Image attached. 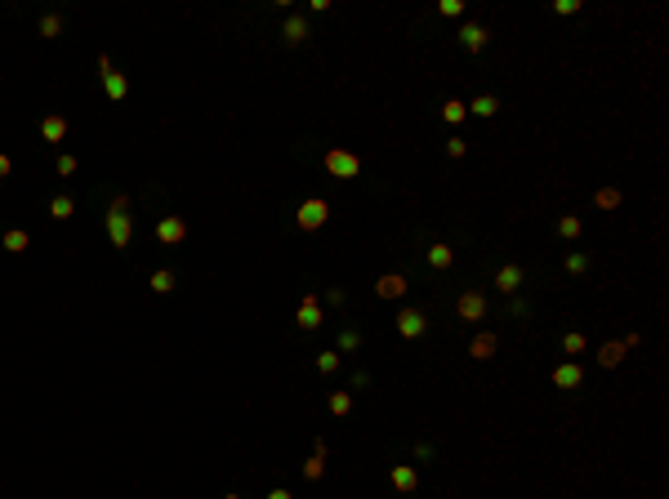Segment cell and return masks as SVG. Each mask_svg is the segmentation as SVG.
<instances>
[{
    "label": "cell",
    "mask_w": 669,
    "mask_h": 499,
    "mask_svg": "<svg viewBox=\"0 0 669 499\" xmlns=\"http://www.w3.org/2000/svg\"><path fill=\"white\" fill-rule=\"evenodd\" d=\"M451 263H455V250L446 246V241H438V246H429V268H438V272H446Z\"/></svg>",
    "instance_id": "cell-18"
},
{
    "label": "cell",
    "mask_w": 669,
    "mask_h": 499,
    "mask_svg": "<svg viewBox=\"0 0 669 499\" xmlns=\"http://www.w3.org/2000/svg\"><path fill=\"white\" fill-rule=\"evenodd\" d=\"M59 32H63V18H59V14H45V18H41V36H45V41H54Z\"/></svg>",
    "instance_id": "cell-29"
},
{
    "label": "cell",
    "mask_w": 669,
    "mask_h": 499,
    "mask_svg": "<svg viewBox=\"0 0 669 499\" xmlns=\"http://www.w3.org/2000/svg\"><path fill=\"white\" fill-rule=\"evenodd\" d=\"M424 330H429V317H424L420 308H402L398 312V335L402 339H420Z\"/></svg>",
    "instance_id": "cell-5"
},
{
    "label": "cell",
    "mask_w": 669,
    "mask_h": 499,
    "mask_svg": "<svg viewBox=\"0 0 669 499\" xmlns=\"http://www.w3.org/2000/svg\"><path fill=\"white\" fill-rule=\"evenodd\" d=\"M562 268H567V272H571V277H580V272H585V268H589V259H585V254H580V250H576V254H567V263H562Z\"/></svg>",
    "instance_id": "cell-31"
},
{
    "label": "cell",
    "mask_w": 669,
    "mask_h": 499,
    "mask_svg": "<svg viewBox=\"0 0 669 499\" xmlns=\"http://www.w3.org/2000/svg\"><path fill=\"white\" fill-rule=\"evenodd\" d=\"M495 286H500L504 295H517V286H522V268H517V263H504V268L495 272Z\"/></svg>",
    "instance_id": "cell-16"
},
{
    "label": "cell",
    "mask_w": 669,
    "mask_h": 499,
    "mask_svg": "<svg viewBox=\"0 0 669 499\" xmlns=\"http://www.w3.org/2000/svg\"><path fill=\"white\" fill-rule=\"evenodd\" d=\"M495 352H500V339H495L491 330L473 335V343H469V357H473V361H491Z\"/></svg>",
    "instance_id": "cell-8"
},
{
    "label": "cell",
    "mask_w": 669,
    "mask_h": 499,
    "mask_svg": "<svg viewBox=\"0 0 669 499\" xmlns=\"http://www.w3.org/2000/svg\"><path fill=\"white\" fill-rule=\"evenodd\" d=\"M59 174H68V178L76 174V156H59Z\"/></svg>",
    "instance_id": "cell-36"
},
{
    "label": "cell",
    "mask_w": 669,
    "mask_h": 499,
    "mask_svg": "<svg viewBox=\"0 0 669 499\" xmlns=\"http://www.w3.org/2000/svg\"><path fill=\"white\" fill-rule=\"evenodd\" d=\"M469 112H473V116H495V112H500V98H495V94H477V98L469 103Z\"/></svg>",
    "instance_id": "cell-21"
},
{
    "label": "cell",
    "mask_w": 669,
    "mask_h": 499,
    "mask_svg": "<svg viewBox=\"0 0 669 499\" xmlns=\"http://www.w3.org/2000/svg\"><path fill=\"white\" fill-rule=\"evenodd\" d=\"M580 228H585V223H580L576 214H562V219H558V237H567V241H576Z\"/></svg>",
    "instance_id": "cell-26"
},
{
    "label": "cell",
    "mask_w": 669,
    "mask_h": 499,
    "mask_svg": "<svg viewBox=\"0 0 669 499\" xmlns=\"http://www.w3.org/2000/svg\"><path fill=\"white\" fill-rule=\"evenodd\" d=\"M281 41H286V45H304V41H308V23H304L299 14H290L286 27H281Z\"/></svg>",
    "instance_id": "cell-15"
},
{
    "label": "cell",
    "mask_w": 669,
    "mask_h": 499,
    "mask_svg": "<svg viewBox=\"0 0 669 499\" xmlns=\"http://www.w3.org/2000/svg\"><path fill=\"white\" fill-rule=\"evenodd\" d=\"M415 459H433V446H429V441H415Z\"/></svg>",
    "instance_id": "cell-38"
},
{
    "label": "cell",
    "mask_w": 669,
    "mask_h": 499,
    "mask_svg": "<svg viewBox=\"0 0 669 499\" xmlns=\"http://www.w3.org/2000/svg\"><path fill=\"white\" fill-rule=\"evenodd\" d=\"M130 237H134V223H130V214H107V241H112V246L125 250Z\"/></svg>",
    "instance_id": "cell-6"
},
{
    "label": "cell",
    "mask_w": 669,
    "mask_h": 499,
    "mask_svg": "<svg viewBox=\"0 0 669 499\" xmlns=\"http://www.w3.org/2000/svg\"><path fill=\"white\" fill-rule=\"evenodd\" d=\"M464 138H446V156H451V161H460V156H464Z\"/></svg>",
    "instance_id": "cell-33"
},
{
    "label": "cell",
    "mask_w": 669,
    "mask_h": 499,
    "mask_svg": "<svg viewBox=\"0 0 669 499\" xmlns=\"http://www.w3.org/2000/svg\"><path fill=\"white\" fill-rule=\"evenodd\" d=\"M375 295L380 299H402L406 295V277H402V272H384V277L375 281Z\"/></svg>",
    "instance_id": "cell-11"
},
{
    "label": "cell",
    "mask_w": 669,
    "mask_h": 499,
    "mask_svg": "<svg viewBox=\"0 0 669 499\" xmlns=\"http://www.w3.org/2000/svg\"><path fill=\"white\" fill-rule=\"evenodd\" d=\"M223 499H241V495H223Z\"/></svg>",
    "instance_id": "cell-41"
},
{
    "label": "cell",
    "mask_w": 669,
    "mask_h": 499,
    "mask_svg": "<svg viewBox=\"0 0 669 499\" xmlns=\"http://www.w3.org/2000/svg\"><path fill=\"white\" fill-rule=\"evenodd\" d=\"M322 165H326V174H331V178H357V169H362V156L348 152V147H331V152L322 156Z\"/></svg>",
    "instance_id": "cell-1"
},
{
    "label": "cell",
    "mask_w": 669,
    "mask_h": 499,
    "mask_svg": "<svg viewBox=\"0 0 669 499\" xmlns=\"http://www.w3.org/2000/svg\"><path fill=\"white\" fill-rule=\"evenodd\" d=\"M562 352H567V357H580V352H585V335L567 330V335H562Z\"/></svg>",
    "instance_id": "cell-28"
},
{
    "label": "cell",
    "mask_w": 669,
    "mask_h": 499,
    "mask_svg": "<svg viewBox=\"0 0 669 499\" xmlns=\"http://www.w3.org/2000/svg\"><path fill=\"white\" fill-rule=\"evenodd\" d=\"M130 210V196H112V214H125Z\"/></svg>",
    "instance_id": "cell-37"
},
{
    "label": "cell",
    "mask_w": 669,
    "mask_h": 499,
    "mask_svg": "<svg viewBox=\"0 0 669 499\" xmlns=\"http://www.w3.org/2000/svg\"><path fill=\"white\" fill-rule=\"evenodd\" d=\"M156 237H161V241H165V246H178V241H183V237H187V223H183V219H178V214H165V219H161V223H156Z\"/></svg>",
    "instance_id": "cell-9"
},
{
    "label": "cell",
    "mask_w": 669,
    "mask_h": 499,
    "mask_svg": "<svg viewBox=\"0 0 669 499\" xmlns=\"http://www.w3.org/2000/svg\"><path fill=\"white\" fill-rule=\"evenodd\" d=\"M580 379H585L580 361H562L558 370H553V383H558V388H580Z\"/></svg>",
    "instance_id": "cell-14"
},
{
    "label": "cell",
    "mask_w": 669,
    "mask_h": 499,
    "mask_svg": "<svg viewBox=\"0 0 669 499\" xmlns=\"http://www.w3.org/2000/svg\"><path fill=\"white\" fill-rule=\"evenodd\" d=\"M593 205H598V210H616L620 192H616V187H598V192H593Z\"/></svg>",
    "instance_id": "cell-24"
},
{
    "label": "cell",
    "mask_w": 669,
    "mask_h": 499,
    "mask_svg": "<svg viewBox=\"0 0 669 499\" xmlns=\"http://www.w3.org/2000/svg\"><path fill=\"white\" fill-rule=\"evenodd\" d=\"M486 41H491V32H486L482 23H464V27H460V45H464L469 54H482Z\"/></svg>",
    "instance_id": "cell-7"
},
{
    "label": "cell",
    "mask_w": 669,
    "mask_h": 499,
    "mask_svg": "<svg viewBox=\"0 0 669 499\" xmlns=\"http://www.w3.org/2000/svg\"><path fill=\"white\" fill-rule=\"evenodd\" d=\"M464 103H460V98H446V103H442V116H446V125H460V120H464Z\"/></svg>",
    "instance_id": "cell-25"
},
{
    "label": "cell",
    "mask_w": 669,
    "mask_h": 499,
    "mask_svg": "<svg viewBox=\"0 0 669 499\" xmlns=\"http://www.w3.org/2000/svg\"><path fill=\"white\" fill-rule=\"evenodd\" d=\"M317 370H322V374H335L339 370V352H322V357H317Z\"/></svg>",
    "instance_id": "cell-32"
},
{
    "label": "cell",
    "mask_w": 669,
    "mask_h": 499,
    "mask_svg": "<svg viewBox=\"0 0 669 499\" xmlns=\"http://www.w3.org/2000/svg\"><path fill=\"white\" fill-rule=\"evenodd\" d=\"M0 246H5L9 254H23L27 246H32V237H27V232H23V228H9V232H5V237H0Z\"/></svg>",
    "instance_id": "cell-20"
},
{
    "label": "cell",
    "mask_w": 669,
    "mask_h": 499,
    "mask_svg": "<svg viewBox=\"0 0 669 499\" xmlns=\"http://www.w3.org/2000/svg\"><path fill=\"white\" fill-rule=\"evenodd\" d=\"M442 14H446V18H460V14H464V5H460V0H442Z\"/></svg>",
    "instance_id": "cell-35"
},
{
    "label": "cell",
    "mask_w": 669,
    "mask_h": 499,
    "mask_svg": "<svg viewBox=\"0 0 669 499\" xmlns=\"http://www.w3.org/2000/svg\"><path fill=\"white\" fill-rule=\"evenodd\" d=\"M99 72H103V89H107V98H116V103H121V98L130 94V81L121 76L116 67H112V59H107V54L99 59Z\"/></svg>",
    "instance_id": "cell-4"
},
{
    "label": "cell",
    "mask_w": 669,
    "mask_h": 499,
    "mask_svg": "<svg viewBox=\"0 0 669 499\" xmlns=\"http://www.w3.org/2000/svg\"><path fill=\"white\" fill-rule=\"evenodd\" d=\"M362 348V330H339V352H357Z\"/></svg>",
    "instance_id": "cell-30"
},
{
    "label": "cell",
    "mask_w": 669,
    "mask_h": 499,
    "mask_svg": "<svg viewBox=\"0 0 669 499\" xmlns=\"http://www.w3.org/2000/svg\"><path fill=\"white\" fill-rule=\"evenodd\" d=\"M268 499H295V495H290L286 486H277V491H268Z\"/></svg>",
    "instance_id": "cell-40"
},
{
    "label": "cell",
    "mask_w": 669,
    "mask_h": 499,
    "mask_svg": "<svg viewBox=\"0 0 669 499\" xmlns=\"http://www.w3.org/2000/svg\"><path fill=\"white\" fill-rule=\"evenodd\" d=\"M326 219H331V205H326L322 196H308V201L299 205V214H295V223H299L304 232H317Z\"/></svg>",
    "instance_id": "cell-2"
},
{
    "label": "cell",
    "mask_w": 669,
    "mask_h": 499,
    "mask_svg": "<svg viewBox=\"0 0 669 499\" xmlns=\"http://www.w3.org/2000/svg\"><path fill=\"white\" fill-rule=\"evenodd\" d=\"M389 482H393V491H402V495H411L420 486V473L411 464H393V473H389Z\"/></svg>",
    "instance_id": "cell-12"
},
{
    "label": "cell",
    "mask_w": 669,
    "mask_h": 499,
    "mask_svg": "<svg viewBox=\"0 0 669 499\" xmlns=\"http://www.w3.org/2000/svg\"><path fill=\"white\" fill-rule=\"evenodd\" d=\"M72 214H76V201H72V196L68 192H59V196H54V201H50V219H72Z\"/></svg>",
    "instance_id": "cell-19"
},
{
    "label": "cell",
    "mask_w": 669,
    "mask_h": 499,
    "mask_svg": "<svg viewBox=\"0 0 669 499\" xmlns=\"http://www.w3.org/2000/svg\"><path fill=\"white\" fill-rule=\"evenodd\" d=\"M455 312H460V321H482L486 317V295L482 290H464V295L455 299Z\"/></svg>",
    "instance_id": "cell-3"
},
{
    "label": "cell",
    "mask_w": 669,
    "mask_h": 499,
    "mask_svg": "<svg viewBox=\"0 0 669 499\" xmlns=\"http://www.w3.org/2000/svg\"><path fill=\"white\" fill-rule=\"evenodd\" d=\"M625 352H629L625 343H602L598 348V365H602V370H616V365L625 361Z\"/></svg>",
    "instance_id": "cell-17"
},
{
    "label": "cell",
    "mask_w": 669,
    "mask_h": 499,
    "mask_svg": "<svg viewBox=\"0 0 669 499\" xmlns=\"http://www.w3.org/2000/svg\"><path fill=\"white\" fill-rule=\"evenodd\" d=\"M9 169H14V161H9V156L0 152V178H9Z\"/></svg>",
    "instance_id": "cell-39"
},
{
    "label": "cell",
    "mask_w": 669,
    "mask_h": 499,
    "mask_svg": "<svg viewBox=\"0 0 669 499\" xmlns=\"http://www.w3.org/2000/svg\"><path fill=\"white\" fill-rule=\"evenodd\" d=\"M174 281H178V277H174V272H169V268H156V272H152V281H147V286H152L156 295H169V290H174Z\"/></svg>",
    "instance_id": "cell-23"
},
{
    "label": "cell",
    "mask_w": 669,
    "mask_h": 499,
    "mask_svg": "<svg viewBox=\"0 0 669 499\" xmlns=\"http://www.w3.org/2000/svg\"><path fill=\"white\" fill-rule=\"evenodd\" d=\"M553 14H580V0H558V5H553Z\"/></svg>",
    "instance_id": "cell-34"
},
{
    "label": "cell",
    "mask_w": 669,
    "mask_h": 499,
    "mask_svg": "<svg viewBox=\"0 0 669 499\" xmlns=\"http://www.w3.org/2000/svg\"><path fill=\"white\" fill-rule=\"evenodd\" d=\"M41 138H45V143H63V138H68V116H59V112L45 116L41 120Z\"/></svg>",
    "instance_id": "cell-13"
},
{
    "label": "cell",
    "mask_w": 669,
    "mask_h": 499,
    "mask_svg": "<svg viewBox=\"0 0 669 499\" xmlns=\"http://www.w3.org/2000/svg\"><path fill=\"white\" fill-rule=\"evenodd\" d=\"M322 473H326V450H313V455L304 459V477L308 482H322Z\"/></svg>",
    "instance_id": "cell-22"
},
{
    "label": "cell",
    "mask_w": 669,
    "mask_h": 499,
    "mask_svg": "<svg viewBox=\"0 0 669 499\" xmlns=\"http://www.w3.org/2000/svg\"><path fill=\"white\" fill-rule=\"evenodd\" d=\"M317 326H322V299L304 295V304H299V330H317Z\"/></svg>",
    "instance_id": "cell-10"
},
{
    "label": "cell",
    "mask_w": 669,
    "mask_h": 499,
    "mask_svg": "<svg viewBox=\"0 0 669 499\" xmlns=\"http://www.w3.org/2000/svg\"><path fill=\"white\" fill-rule=\"evenodd\" d=\"M326 406H331V415L344 419L348 410H353V392H331V401H326Z\"/></svg>",
    "instance_id": "cell-27"
}]
</instances>
